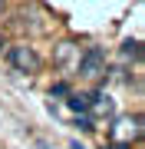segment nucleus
I'll list each match as a JSON object with an SVG mask.
<instances>
[{
  "instance_id": "obj_1",
  "label": "nucleus",
  "mask_w": 145,
  "mask_h": 149,
  "mask_svg": "<svg viewBox=\"0 0 145 149\" xmlns=\"http://www.w3.org/2000/svg\"><path fill=\"white\" fill-rule=\"evenodd\" d=\"M3 56H7V63H10V70H13V73L36 76L40 70H43V56H40V50L33 47V43H27V40L7 43V47H3Z\"/></svg>"
},
{
  "instance_id": "obj_2",
  "label": "nucleus",
  "mask_w": 145,
  "mask_h": 149,
  "mask_svg": "<svg viewBox=\"0 0 145 149\" xmlns=\"http://www.w3.org/2000/svg\"><path fill=\"white\" fill-rule=\"evenodd\" d=\"M106 73H109V53L102 47H86L79 56V66H76V76L86 83H99L106 80Z\"/></svg>"
},
{
  "instance_id": "obj_3",
  "label": "nucleus",
  "mask_w": 145,
  "mask_h": 149,
  "mask_svg": "<svg viewBox=\"0 0 145 149\" xmlns=\"http://www.w3.org/2000/svg\"><path fill=\"white\" fill-rule=\"evenodd\" d=\"M142 139V116L139 113H125V116H112V126H109V143L132 149V143Z\"/></svg>"
},
{
  "instance_id": "obj_4",
  "label": "nucleus",
  "mask_w": 145,
  "mask_h": 149,
  "mask_svg": "<svg viewBox=\"0 0 145 149\" xmlns=\"http://www.w3.org/2000/svg\"><path fill=\"white\" fill-rule=\"evenodd\" d=\"M79 56H82V47L76 40H59L53 47V70L59 73V80H73L76 76V66H79Z\"/></svg>"
},
{
  "instance_id": "obj_5",
  "label": "nucleus",
  "mask_w": 145,
  "mask_h": 149,
  "mask_svg": "<svg viewBox=\"0 0 145 149\" xmlns=\"http://www.w3.org/2000/svg\"><path fill=\"white\" fill-rule=\"evenodd\" d=\"M89 119H112L115 116V100L109 96L106 90H92L89 93V109H86Z\"/></svg>"
},
{
  "instance_id": "obj_6",
  "label": "nucleus",
  "mask_w": 145,
  "mask_h": 149,
  "mask_svg": "<svg viewBox=\"0 0 145 149\" xmlns=\"http://www.w3.org/2000/svg\"><path fill=\"white\" fill-rule=\"evenodd\" d=\"M66 106H69L73 113H86L89 109V93H69L66 96Z\"/></svg>"
},
{
  "instance_id": "obj_7",
  "label": "nucleus",
  "mask_w": 145,
  "mask_h": 149,
  "mask_svg": "<svg viewBox=\"0 0 145 149\" xmlns=\"http://www.w3.org/2000/svg\"><path fill=\"white\" fill-rule=\"evenodd\" d=\"M122 56L139 63V60H142V43L139 40H122Z\"/></svg>"
},
{
  "instance_id": "obj_8",
  "label": "nucleus",
  "mask_w": 145,
  "mask_h": 149,
  "mask_svg": "<svg viewBox=\"0 0 145 149\" xmlns=\"http://www.w3.org/2000/svg\"><path fill=\"white\" fill-rule=\"evenodd\" d=\"M73 90H69V83H66V80H56L53 86H49V96H69Z\"/></svg>"
},
{
  "instance_id": "obj_9",
  "label": "nucleus",
  "mask_w": 145,
  "mask_h": 149,
  "mask_svg": "<svg viewBox=\"0 0 145 149\" xmlns=\"http://www.w3.org/2000/svg\"><path fill=\"white\" fill-rule=\"evenodd\" d=\"M76 126H79V129H86V133H89V129H96V126H92V119L86 116V113H82V119L76 116Z\"/></svg>"
},
{
  "instance_id": "obj_10",
  "label": "nucleus",
  "mask_w": 145,
  "mask_h": 149,
  "mask_svg": "<svg viewBox=\"0 0 145 149\" xmlns=\"http://www.w3.org/2000/svg\"><path fill=\"white\" fill-rule=\"evenodd\" d=\"M102 149H122V146H115V143H102Z\"/></svg>"
},
{
  "instance_id": "obj_11",
  "label": "nucleus",
  "mask_w": 145,
  "mask_h": 149,
  "mask_svg": "<svg viewBox=\"0 0 145 149\" xmlns=\"http://www.w3.org/2000/svg\"><path fill=\"white\" fill-rule=\"evenodd\" d=\"M3 10H7V0H0V13H3Z\"/></svg>"
},
{
  "instance_id": "obj_12",
  "label": "nucleus",
  "mask_w": 145,
  "mask_h": 149,
  "mask_svg": "<svg viewBox=\"0 0 145 149\" xmlns=\"http://www.w3.org/2000/svg\"><path fill=\"white\" fill-rule=\"evenodd\" d=\"M69 149H82V146H79V143H69Z\"/></svg>"
},
{
  "instance_id": "obj_13",
  "label": "nucleus",
  "mask_w": 145,
  "mask_h": 149,
  "mask_svg": "<svg viewBox=\"0 0 145 149\" xmlns=\"http://www.w3.org/2000/svg\"><path fill=\"white\" fill-rule=\"evenodd\" d=\"M3 47H7V43H3V37H0V53H3Z\"/></svg>"
}]
</instances>
